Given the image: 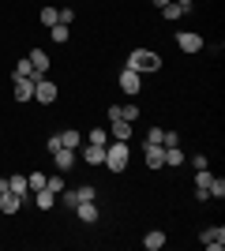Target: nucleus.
<instances>
[{"mask_svg": "<svg viewBox=\"0 0 225 251\" xmlns=\"http://www.w3.org/2000/svg\"><path fill=\"white\" fill-rule=\"evenodd\" d=\"M128 68H131V72H139V75L158 72V68H161V56L154 49H131L128 52Z\"/></svg>", "mask_w": 225, "mask_h": 251, "instance_id": "f257e3e1", "label": "nucleus"}, {"mask_svg": "<svg viewBox=\"0 0 225 251\" xmlns=\"http://www.w3.org/2000/svg\"><path fill=\"white\" fill-rule=\"evenodd\" d=\"M128 161H131L128 143H117V139H113V143L105 147V169H109V173H124V169H128Z\"/></svg>", "mask_w": 225, "mask_h": 251, "instance_id": "f03ea898", "label": "nucleus"}, {"mask_svg": "<svg viewBox=\"0 0 225 251\" xmlns=\"http://www.w3.org/2000/svg\"><path fill=\"white\" fill-rule=\"evenodd\" d=\"M56 94H60V86H56L53 79H45V75H42V79L34 83V98H38L42 105H53V101H56Z\"/></svg>", "mask_w": 225, "mask_h": 251, "instance_id": "7ed1b4c3", "label": "nucleus"}, {"mask_svg": "<svg viewBox=\"0 0 225 251\" xmlns=\"http://www.w3.org/2000/svg\"><path fill=\"white\" fill-rule=\"evenodd\" d=\"M199 244H203V248H210V251H222V248H225V229H222V225L203 229V232H199Z\"/></svg>", "mask_w": 225, "mask_h": 251, "instance_id": "20e7f679", "label": "nucleus"}, {"mask_svg": "<svg viewBox=\"0 0 225 251\" xmlns=\"http://www.w3.org/2000/svg\"><path fill=\"white\" fill-rule=\"evenodd\" d=\"M75 161H79V157H75V150H68V147H60V150H53V165H56V173H72L75 169Z\"/></svg>", "mask_w": 225, "mask_h": 251, "instance_id": "39448f33", "label": "nucleus"}, {"mask_svg": "<svg viewBox=\"0 0 225 251\" xmlns=\"http://www.w3.org/2000/svg\"><path fill=\"white\" fill-rule=\"evenodd\" d=\"M176 45H180V52H199V49H203V34L180 30V34H176Z\"/></svg>", "mask_w": 225, "mask_h": 251, "instance_id": "423d86ee", "label": "nucleus"}, {"mask_svg": "<svg viewBox=\"0 0 225 251\" xmlns=\"http://www.w3.org/2000/svg\"><path fill=\"white\" fill-rule=\"evenodd\" d=\"M120 90H124V94H139L143 90V75L131 72V68H124V72H120Z\"/></svg>", "mask_w": 225, "mask_h": 251, "instance_id": "0eeeda50", "label": "nucleus"}, {"mask_svg": "<svg viewBox=\"0 0 225 251\" xmlns=\"http://www.w3.org/2000/svg\"><path fill=\"white\" fill-rule=\"evenodd\" d=\"M79 150H83V161H86V165H105V147H94V143H83V147H79Z\"/></svg>", "mask_w": 225, "mask_h": 251, "instance_id": "6e6552de", "label": "nucleus"}, {"mask_svg": "<svg viewBox=\"0 0 225 251\" xmlns=\"http://www.w3.org/2000/svg\"><path fill=\"white\" fill-rule=\"evenodd\" d=\"M109 139L128 143V139H131V124H128V120H109Z\"/></svg>", "mask_w": 225, "mask_h": 251, "instance_id": "1a4fd4ad", "label": "nucleus"}, {"mask_svg": "<svg viewBox=\"0 0 225 251\" xmlns=\"http://www.w3.org/2000/svg\"><path fill=\"white\" fill-rule=\"evenodd\" d=\"M26 60L34 64V75H38V79H42V75L49 72V56H45L42 49H30V52H26Z\"/></svg>", "mask_w": 225, "mask_h": 251, "instance_id": "9d476101", "label": "nucleus"}, {"mask_svg": "<svg viewBox=\"0 0 225 251\" xmlns=\"http://www.w3.org/2000/svg\"><path fill=\"white\" fill-rule=\"evenodd\" d=\"M15 83V101H30L34 98V83L38 79H11Z\"/></svg>", "mask_w": 225, "mask_h": 251, "instance_id": "9b49d317", "label": "nucleus"}, {"mask_svg": "<svg viewBox=\"0 0 225 251\" xmlns=\"http://www.w3.org/2000/svg\"><path fill=\"white\" fill-rule=\"evenodd\" d=\"M0 210H4V214H19V210H23V199L15 195V191H0Z\"/></svg>", "mask_w": 225, "mask_h": 251, "instance_id": "f8f14e48", "label": "nucleus"}, {"mask_svg": "<svg viewBox=\"0 0 225 251\" xmlns=\"http://www.w3.org/2000/svg\"><path fill=\"white\" fill-rule=\"evenodd\" d=\"M75 214H79V221H86V225H94V221H98V202H94V199L79 202V206H75Z\"/></svg>", "mask_w": 225, "mask_h": 251, "instance_id": "ddd939ff", "label": "nucleus"}, {"mask_svg": "<svg viewBox=\"0 0 225 251\" xmlns=\"http://www.w3.org/2000/svg\"><path fill=\"white\" fill-rule=\"evenodd\" d=\"M86 139H83V131H75V127H68V131H60V147H68V150H79Z\"/></svg>", "mask_w": 225, "mask_h": 251, "instance_id": "4468645a", "label": "nucleus"}, {"mask_svg": "<svg viewBox=\"0 0 225 251\" xmlns=\"http://www.w3.org/2000/svg\"><path fill=\"white\" fill-rule=\"evenodd\" d=\"M143 248H147V251H161V248H165V232H161V229H150L147 236H143Z\"/></svg>", "mask_w": 225, "mask_h": 251, "instance_id": "2eb2a0df", "label": "nucleus"}, {"mask_svg": "<svg viewBox=\"0 0 225 251\" xmlns=\"http://www.w3.org/2000/svg\"><path fill=\"white\" fill-rule=\"evenodd\" d=\"M147 169H165V147H147Z\"/></svg>", "mask_w": 225, "mask_h": 251, "instance_id": "dca6fc26", "label": "nucleus"}, {"mask_svg": "<svg viewBox=\"0 0 225 251\" xmlns=\"http://www.w3.org/2000/svg\"><path fill=\"white\" fill-rule=\"evenodd\" d=\"M11 79H38V75H34V64L26 60V56H23V60L15 64V68H11Z\"/></svg>", "mask_w": 225, "mask_h": 251, "instance_id": "f3484780", "label": "nucleus"}, {"mask_svg": "<svg viewBox=\"0 0 225 251\" xmlns=\"http://www.w3.org/2000/svg\"><path fill=\"white\" fill-rule=\"evenodd\" d=\"M83 139H86V143H94V147H109V127H90Z\"/></svg>", "mask_w": 225, "mask_h": 251, "instance_id": "a211bd4d", "label": "nucleus"}, {"mask_svg": "<svg viewBox=\"0 0 225 251\" xmlns=\"http://www.w3.org/2000/svg\"><path fill=\"white\" fill-rule=\"evenodd\" d=\"M8 191H15L19 199H26V195H30V188H26V176H19V173H15V176H8Z\"/></svg>", "mask_w": 225, "mask_h": 251, "instance_id": "6ab92c4d", "label": "nucleus"}, {"mask_svg": "<svg viewBox=\"0 0 225 251\" xmlns=\"http://www.w3.org/2000/svg\"><path fill=\"white\" fill-rule=\"evenodd\" d=\"M34 202H38L42 210H53V206H56V195H53L49 188H42V191H34Z\"/></svg>", "mask_w": 225, "mask_h": 251, "instance_id": "aec40b11", "label": "nucleus"}, {"mask_svg": "<svg viewBox=\"0 0 225 251\" xmlns=\"http://www.w3.org/2000/svg\"><path fill=\"white\" fill-rule=\"evenodd\" d=\"M184 157H188V154H184L180 147H165V165L176 169V165H184Z\"/></svg>", "mask_w": 225, "mask_h": 251, "instance_id": "412c9836", "label": "nucleus"}, {"mask_svg": "<svg viewBox=\"0 0 225 251\" xmlns=\"http://www.w3.org/2000/svg\"><path fill=\"white\" fill-rule=\"evenodd\" d=\"M45 180H49L45 173H30V176H26V188H30V195H34V191H42V188H45Z\"/></svg>", "mask_w": 225, "mask_h": 251, "instance_id": "4be33fe9", "label": "nucleus"}, {"mask_svg": "<svg viewBox=\"0 0 225 251\" xmlns=\"http://www.w3.org/2000/svg\"><path fill=\"white\" fill-rule=\"evenodd\" d=\"M120 120H128V124H131V120H139V105H135V101L120 105Z\"/></svg>", "mask_w": 225, "mask_h": 251, "instance_id": "5701e85b", "label": "nucleus"}, {"mask_svg": "<svg viewBox=\"0 0 225 251\" xmlns=\"http://www.w3.org/2000/svg\"><path fill=\"white\" fill-rule=\"evenodd\" d=\"M49 38H53L56 45H64V42H68V26H64V23H56V26H49Z\"/></svg>", "mask_w": 225, "mask_h": 251, "instance_id": "b1692460", "label": "nucleus"}, {"mask_svg": "<svg viewBox=\"0 0 225 251\" xmlns=\"http://www.w3.org/2000/svg\"><path fill=\"white\" fill-rule=\"evenodd\" d=\"M38 19H42V26H56V8H49V4H45V8L38 11Z\"/></svg>", "mask_w": 225, "mask_h": 251, "instance_id": "393cba45", "label": "nucleus"}, {"mask_svg": "<svg viewBox=\"0 0 225 251\" xmlns=\"http://www.w3.org/2000/svg\"><path fill=\"white\" fill-rule=\"evenodd\" d=\"M206 191H210V199H222V195H225V180L222 176H210V188H206Z\"/></svg>", "mask_w": 225, "mask_h": 251, "instance_id": "a878e982", "label": "nucleus"}, {"mask_svg": "<svg viewBox=\"0 0 225 251\" xmlns=\"http://www.w3.org/2000/svg\"><path fill=\"white\" fill-rule=\"evenodd\" d=\"M45 188L53 191V195H60V191H64V173H56V176H49V180H45Z\"/></svg>", "mask_w": 225, "mask_h": 251, "instance_id": "bb28decb", "label": "nucleus"}, {"mask_svg": "<svg viewBox=\"0 0 225 251\" xmlns=\"http://www.w3.org/2000/svg\"><path fill=\"white\" fill-rule=\"evenodd\" d=\"M161 135H165L161 127H150V131H147V139H143V143H147V147H161Z\"/></svg>", "mask_w": 225, "mask_h": 251, "instance_id": "cd10ccee", "label": "nucleus"}, {"mask_svg": "<svg viewBox=\"0 0 225 251\" xmlns=\"http://www.w3.org/2000/svg\"><path fill=\"white\" fill-rule=\"evenodd\" d=\"M161 15H165V19H169V23H176V19H180V15H184V11H180V8H176V4H173V0H169V4L161 8Z\"/></svg>", "mask_w": 225, "mask_h": 251, "instance_id": "c85d7f7f", "label": "nucleus"}, {"mask_svg": "<svg viewBox=\"0 0 225 251\" xmlns=\"http://www.w3.org/2000/svg\"><path fill=\"white\" fill-rule=\"evenodd\" d=\"M56 23L72 26V23H75V11H72V8H56Z\"/></svg>", "mask_w": 225, "mask_h": 251, "instance_id": "c756f323", "label": "nucleus"}, {"mask_svg": "<svg viewBox=\"0 0 225 251\" xmlns=\"http://www.w3.org/2000/svg\"><path fill=\"white\" fill-rule=\"evenodd\" d=\"M75 195H79V202H86V199H98V191L90 188V184H83V188H75Z\"/></svg>", "mask_w": 225, "mask_h": 251, "instance_id": "7c9ffc66", "label": "nucleus"}, {"mask_svg": "<svg viewBox=\"0 0 225 251\" xmlns=\"http://www.w3.org/2000/svg\"><path fill=\"white\" fill-rule=\"evenodd\" d=\"M161 147H180V135H176V131H165V135H161Z\"/></svg>", "mask_w": 225, "mask_h": 251, "instance_id": "2f4dec72", "label": "nucleus"}, {"mask_svg": "<svg viewBox=\"0 0 225 251\" xmlns=\"http://www.w3.org/2000/svg\"><path fill=\"white\" fill-rule=\"evenodd\" d=\"M210 161H206V154H192V169H206Z\"/></svg>", "mask_w": 225, "mask_h": 251, "instance_id": "473e14b6", "label": "nucleus"}, {"mask_svg": "<svg viewBox=\"0 0 225 251\" xmlns=\"http://www.w3.org/2000/svg\"><path fill=\"white\" fill-rule=\"evenodd\" d=\"M45 147H49V154H53V150H60V135H49V139H45Z\"/></svg>", "mask_w": 225, "mask_h": 251, "instance_id": "72a5a7b5", "label": "nucleus"}, {"mask_svg": "<svg viewBox=\"0 0 225 251\" xmlns=\"http://www.w3.org/2000/svg\"><path fill=\"white\" fill-rule=\"evenodd\" d=\"M173 4H176L180 11H192V4H195V0H173Z\"/></svg>", "mask_w": 225, "mask_h": 251, "instance_id": "f704fd0d", "label": "nucleus"}, {"mask_svg": "<svg viewBox=\"0 0 225 251\" xmlns=\"http://www.w3.org/2000/svg\"><path fill=\"white\" fill-rule=\"evenodd\" d=\"M0 191H8V176H0Z\"/></svg>", "mask_w": 225, "mask_h": 251, "instance_id": "c9c22d12", "label": "nucleus"}, {"mask_svg": "<svg viewBox=\"0 0 225 251\" xmlns=\"http://www.w3.org/2000/svg\"><path fill=\"white\" fill-rule=\"evenodd\" d=\"M154 4H158V8H165V4H169V0H154Z\"/></svg>", "mask_w": 225, "mask_h": 251, "instance_id": "e433bc0d", "label": "nucleus"}]
</instances>
